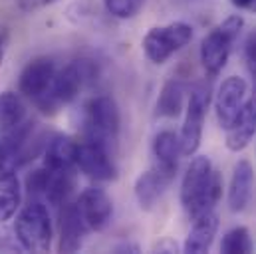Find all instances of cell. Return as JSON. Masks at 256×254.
<instances>
[{
  "instance_id": "obj_1",
  "label": "cell",
  "mask_w": 256,
  "mask_h": 254,
  "mask_svg": "<svg viewBox=\"0 0 256 254\" xmlns=\"http://www.w3.org/2000/svg\"><path fill=\"white\" fill-rule=\"evenodd\" d=\"M222 192L220 175L212 169V163L206 155L194 157L181 183V204L185 212L196 218L202 212L214 210Z\"/></svg>"
},
{
  "instance_id": "obj_2",
  "label": "cell",
  "mask_w": 256,
  "mask_h": 254,
  "mask_svg": "<svg viewBox=\"0 0 256 254\" xmlns=\"http://www.w3.org/2000/svg\"><path fill=\"white\" fill-rule=\"evenodd\" d=\"M120 110L110 96H96L82 108V133L88 141H96L114 151L120 139Z\"/></svg>"
},
{
  "instance_id": "obj_3",
  "label": "cell",
  "mask_w": 256,
  "mask_h": 254,
  "mask_svg": "<svg viewBox=\"0 0 256 254\" xmlns=\"http://www.w3.org/2000/svg\"><path fill=\"white\" fill-rule=\"evenodd\" d=\"M96 64L92 60H74L68 66H64L60 72H56L54 76V82H52V88L46 96H42L36 104V108L42 112V114H56L62 106L66 104H72L80 90L96 78Z\"/></svg>"
},
{
  "instance_id": "obj_4",
  "label": "cell",
  "mask_w": 256,
  "mask_h": 254,
  "mask_svg": "<svg viewBox=\"0 0 256 254\" xmlns=\"http://www.w3.org/2000/svg\"><path fill=\"white\" fill-rule=\"evenodd\" d=\"M14 232L24 252H48L52 246V220L42 198H30L16 216Z\"/></svg>"
},
{
  "instance_id": "obj_5",
  "label": "cell",
  "mask_w": 256,
  "mask_h": 254,
  "mask_svg": "<svg viewBox=\"0 0 256 254\" xmlns=\"http://www.w3.org/2000/svg\"><path fill=\"white\" fill-rule=\"evenodd\" d=\"M244 26V18L234 14L228 16L222 24L212 28L200 42V64L208 78H216L230 58L232 46Z\"/></svg>"
},
{
  "instance_id": "obj_6",
  "label": "cell",
  "mask_w": 256,
  "mask_h": 254,
  "mask_svg": "<svg viewBox=\"0 0 256 254\" xmlns=\"http://www.w3.org/2000/svg\"><path fill=\"white\" fill-rule=\"evenodd\" d=\"M192 40V28L185 22H173L167 26L151 28L141 46L147 60L153 64H165L173 54L183 50Z\"/></svg>"
},
{
  "instance_id": "obj_7",
  "label": "cell",
  "mask_w": 256,
  "mask_h": 254,
  "mask_svg": "<svg viewBox=\"0 0 256 254\" xmlns=\"http://www.w3.org/2000/svg\"><path fill=\"white\" fill-rule=\"evenodd\" d=\"M208 102H210V94L208 88L198 86L189 94V102H187V114H185V122L181 127V151L185 157H191L198 151L200 147V139H202V126H204V116L208 110Z\"/></svg>"
},
{
  "instance_id": "obj_8",
  "label": "cell",
  "mask_w": 256,
  "mask_h": 254,
  "mask_svg": "<svg viewBox=\"0 0 256 254\" xmlns=\"http://www.w3.org/2000/svg\"><path fill=\"white\" fill-rule=\"evenodd\" d=\"M76 165L86 177L96 181H114L118 177V167L112 159V151L96 141L84 139L82 143H78Z\"/></svg>"
},
{
  "instance_id": "obj_9",
  "label": "cell",
  "mask_w": 256,
  "mask_h": 254,
  "mask_svg": "<svg viewBox=\"0 0 256 254\" xmlns=\"http://www.w3.org/2000/svg\"><path fill=\"white\" fill-rule=\"evenodd\" d=\"M78 210L88 226V230L102 232L108 228L114 216V202L110 194L100 187H88L82 190L78 198Z\"/></svg>"
},
{
  "instance_id": "obj_10",
  "label": "cell",
  "mask_w": 256,
  "mask_h": 254,
  "mask_svg": "<svg viewBox=\"0 0 256 254\" xmlns=\"http://www.w3.org/2000/svg\"><path fill=\"white\" fill-rule=\"evenodd\" d=\"M244 102H246V82L238 76L226 78L220 84L216 92V100H214V114H216L218 126L222 129H228L232 126Z\"/></svg>"
},
{
  "instance_id": "obj_11",
  "label": "cell",
  "mask_w": 256,
  "mask_h": 254,
  "mask_svg": "<svg viewBox=\"0 0 256 254\" xmlns=\"http://www.w3.org/2000/svg\"><path fill=\"white\" fill-rule=\"evenodd\" d=\"M56 76V64L52 58H34L32 62L24 66L18 80V90L24 98L38 102L42 96H46L52 88Z\"/></svg>"
},
{
  "instance_id": "obj_12",
  "label": "cell",
  "mask_w": 256,
  "mask_h": 254,
  "mask_svg": "<svg viewBox=\"0 0 256 254\" xmlns=\"http://www.w3.org/2000/svg\"><path fill=\"white\" fill-rule=\"evenodd\" d=\"M173 177H175V173H171L167 169H161L159 165H155L153 169L141 173L137 177V181H135V187H133L139 206L143 210H151L159 202L163 192L167 190L169 183L173 181Z\"/></svg>"
},
{
  "instance_id": "obj_13",
  "label": "cell",
  "mask_w": 256,
  "mask_h": 254,
  "mask_svg": "<svg viewBox=\"0 0 256 254\" xmlns=\"http://www.w3.org/2000/svg\"><path fill=\"white\" fill-rule=\"evenodd\" d=\"M86 222L78 210L76 202H64L60 206V244L58 250L66 254L78 252L84 244V236H86Z\"/></svg>"
},
{
  "instance_id": "obj_14",
  "label": "cell",
  "mask_w": 256,
  "mask_h": 254,
  "mask_svg": "<svg viewBox=\"0 0 256 254\" xmlns=\"http://www.w3.org/2000/svg\"><path fill=\"white\" fill-rule=\"evenodd\" d=\"M256 133V86L252 96L244 102L238 118L226 129V147L234 153L242 151L254 137Z\"/></svg>"
},
{
  "instance_id": "obj_15",
  "label": "cell",
  "mask_w": 256,
  "mask_h": 254,
  "mask_svg": "<svg viewBox=\"0 0 256 254\" xmlns=\"http://www.w3.org/2000/svg\"><path fill=\"white\" fill-rule=\"evenodd\" d=\"M252 183H254V171L250 161L240 159L234 165L232 179L228 185V208L232 212H242L252 196Z\"/></svg>"
},
{
  "instance_id": "obj_16",
  "label": "cell",
  "mask_w": 256,
  "mask_h": 254,
  "mask_svg": "<svg viewBox=\"0 0 256 254\" xmlns=\"http://www.w3.org/2000/svg\"><path fill=\"white\" fill-rule=\"evenodd\" d=\"M216 230H218V216L214 210H208V212H202L194 218V224L189 230L187 238H185V244H183V250L189 254H202L206 252L212 242H214V236H216Z\"/></svg>"
},
{
  "instance_id": "obj_17",
  "label": "cell",
  "mask_w": 256,
  "mask_h": 254,
  "mask_svg": "<svg viewBox=\"0 0 256 254\" xmlns=\"http://www.w3.org/2000/svg\"><path fill=\"white\" fill-rule=\"evenodd\" d=\"M76 153L78 143L64 133L54 135L44 151V167L52 171H70L76 167Z\"/></svg>"
},
{
  "instance_id": "obj_18",
  "label": "cell",
  "mask_w": 256,
  "mask_h": 254,
  "mask_svg": "<svg viewBox=\"0 0 256 254\" xmlns=\"http://www.w3.org/2000/svg\"><path fill=\"white\" fill-rule=\"evenodd\" d=\"M179 155H183L181 151V139L175 131L171 129H163L155 135L153 139V157H155V165H159L161 169H167L171 173H177V165H179Z\"/></svg>"
},
{
  "instance_id": "obj_19",
  "label": "cell",
  "mask_w": 256,
  "mask_h": 254,
  "mask_svg": "<svg viewBox=\"0 0 256 254\" xmlns=\"http://www.w3.org/2000/svg\"><path fill=\"white\" fill-rule=\"evenodd\" d=\"M22 202V189L14 169L6 167L0 171V224L10 220Z\"/></svg>"
},
{
  "instance_id": "obj_20",
  "label": "cell",
  "mask_w": 256,
  "mask_h": 254,
  "mask_svg": "<svg viewBox=\"0 0 256 254\" xmlns=\"http://www.w3.org/2000/svg\"><path fill=\"white\" fill-rule=\"evenodd\" d=\"M185 96H187L185 82H181L177 78H171L169 82H165L163 88H161V94L157 98V106H155L157 116L159 118H177V116H181L183 106H185Z\"/></svg>"
},
{
  "instance_id": "obj_21",
  "label": "cell",
  "mask_w": 256,
  "mask_h": 254,
  "mask_svg": "<svg viewBox=\"0 0 256 254\" xmlns=\"http://www.w3.org/2000/svg\"><path fill=\"white\" fill-rule=\"evenodd\" d=\"M22 122H26V106L16 92L0 94V137L14 131Z\"/></svg>"
},
{
  "instance_id": "obj_22",
  "label": "cell",
  "mask_w": 256,
  "mask_h": 254,
  "mask_svg": "<svg viewBox=\"0 0 256 254\" xmlns=\"http://www.w3.org/2000/svg\"><path fill=\"white\" fill-rule=\"evenodd\" d=\"M74 185H76L74 169H70V171H52L50 173V179H48L46 192H44V198L52 206H58L60 208L64 202L70 200V194L74 190Z\"/></svg>"
},
{
  "instance_id": "obj_23",
  "label": "cell",
  "mask_w": 256,
  "mask_h": 254,
  "mask_svg": "<svg viewBox=\"0 0 256 254\" xmlns=\"http://www.w3.org/2000/svg\"><path fill=\"white\" fill-rule=\"evenodd\" d=\"M252 250L250 232L246 226H234L230 228L220 242V252L224 254H248Z\"/></svg>"
},
{
  "instance_id": "obj_24",
  "label": "cell",
  "mask_w": 256,
  "mask_h": 254,
  "mask_svg": "<svg viewBox=\"0 0 256 254\" xmlns=\"http://www.w3.org/2000/svg\"><path fill=\"white\" fill-rule=\"evenodd\" d=\"M143 2L145 0H104V6L108 10V14H112L114 18L128 20L141 10Z\"/></svg>"
},
{
  "instance_id": "obj_25",
  "label": "cell",
  "mask_w": 256,
  "mask_h": 254,
  "mask_svg": "<svg viewBox=\"0 0 256 254\" xmlns=\"http://www.w3.org/2000/svg\"><path fill=\"white\" fill-rule=\"evenodd\" d=\"M50 169L48 167H40L36 171H32L26 177V190L30 198H44V192L48 187V179H50Z\"/></svg>"
},
{
  "instance_id": "obj_26",
  "label": "cell",
  "mask_w": 256,
  "mask_h": 254,
  "mask_svg": "<svg viewBox=\"0 0 256 254\" xmlns=\"http://www.w3.org/2000/svg\"><path fill=\"white\" fill-rule=\"evenodd\" d=\"M244 62L250 76L256 80V28L250 30V34L244 40Z\"/></svg>"
},
{
  "instance_id": "obj_27",
  "label": "cell",
  "mask_w": 256,
  "mask_h": 254,
  "mask_svg": "<svg viewBox=\"0 0 256 254\" xmlns=\"http://www.w3.org/2000/svg\"><path fill=\"white\" fill-rule=\"evenodd\" d=\"M0 252H24L22 244L16 238V232L10 228H0Z\"/></svg>"
},
{
  "instance_id": "obj_28",
  "label": "cell",
  "mask_w": 256,
  "mask_h": 254,
  "mask_svg": "<svg viewBox=\"0 0 256 254\" xmlns=\"http://www.w3.org/2000/svg\"><path fill=\"white\" fill-rule=\"evenodd\" d=\"M56 2H60V0H18V6L24 12H34V10H40V8L56 4Z\"/></svg>"
},
{
  "instance_id": "obj_29",
  "label": "cell",
  "mask_w": 256,
  "mask_h": 254,
  "mask_svg": "<svg viewBox=\"0 0 256 254\" xmlns=\"http://www.w3.org/2000/svg\"><path fill=\"white\" fill-rule=\"evenodd\" d=\"M230 4L238 10H246V12L256 14V0H230Z\"/></svg>"
},
{
  "instance_id": "obj_30",
  "label": "cell",
  "mask_w": 256,
  "mask_h": 254,
  "mask_svg": "<svg viewBox=\"0 0 256 254\" xmlns=\"http://www.w3.org/2000/svg\"><path fill=\"white\" fill-rule=\"evenodd\" d=\"M6 48H8V30L4 26H0V66H2V60H4Z\"/></svg>"
},
{
  "instance_id": "obj_31",
  "label": "cell",
  "mask_w": 256,
  "mask_h": 254,
  "mask_svg": "<svg viewBox=\"0 0 256 254\" xmlns=\"http://www.w3.org/2000/svg\"><path fill=\"white\" fill-rule=\"evenodd\" d=\"M6 167H8V155H6V151H4V143H2V139H0V171L6 169Z\"/></svg>"
},
{
  "instance_id": "obj_32",
  "label": "cell",
  "mask_w": 256,
  "mask_h": 254,
  "mask_svg": "<svg viewBox=\"0 0 256 254\" xmlns=\"http://www.w3.org/2000/svg\"><path fill=\"white\" fill-rule=\"evenodd\" d=\"M124 250H133V252H137L139 248H137L135 244H122V246H116V252H124Z\"/></svg>"
}]
</instances>
